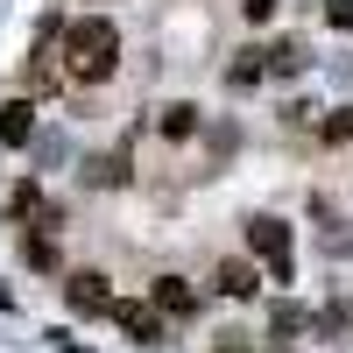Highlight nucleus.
<instances>
[{"label": "nucleus", "mask_w": 353, "mask_h": 353, "mask_svg": "<svg viewBox=\"0 0 353 353\" xmlns=\"http://www.w3.org/2000/svg\"><path fill=\"white\" fill-rule=\"evenodd\" d=\"M64 64H71V78H85V85H106L113 64H121V28H113L106 14H78V21L64 28Z\"/></svg>", "instance_id": "f257e3e1"}, {"label": "nucleus", "mask_w": 353, "mask_h": 353, "mask_svg": "<svg viewBox=\"0 0 353 353\" xmlns=\"http://www.w3.org/2000/svg\"><path fill=\"white\" fill-rule=\"evenodd\" d=\"M248 254H261V269H269V283H290V226L276 212L248 219Z\"/></svg>", "instance_id": "f03ea898"}, {"label": "nucleus", "mask_w": 353, "mask_h": 353, "mask_svg": "<svg viewBox=\"0 0 353 353\" xmlns=\"http://www.w3.org/2000/svg\"><path fill=\"white\" fill-rule=\"evenodd\" d=\"M64 304L92 318V311H113V290H106V276H99V269H78V276L64 283Z\"/></svg>", "instance_id": "7ed1b4c3"}, {"label": "nucleus", "mask_w": 353, "mask_h": 353, "mask_svg": "<svg viewBox=\"0 0 353 353\" xmlns=\"http://www.w3.org/2000/svg\"><path fill=\"white\" fill-rule=\"evenodd\" d=\"M113 325H121L134 346H163V318H156V304H113Z\"/></svg>", "instance_id": "20e7f679"}, {"label": "nucleus", "mask_w": 353, "mask_h": 353, "mask_svg": "<svg viewBox=\"0 0 353 353\" xmlns=\"http://www.w3.org/2000/svg\"><path fill=\"white\" fill-rule=\"evenodd\" d=\"M28 134H36V106L8 99V106H0V149H28Z\"/></svg>", "instance_id": "39448f33"}, {"label": "nucleus", "mask_w": 353, "mask_h": 353, "mask_svg": "<svg viewBox=\"0 0 353 353\" xmlns=\"http://www.w3.org/2000/svg\"><path fill=\"white\" fill-rule=\"evenodd\" d=\"M156 311H170V318H191V311H198V290H191L184 276H156Z\"/></svg>", "instance_id": "423d86ee"}, {"label": "nucleus", "mask_w": 353, "mask_h": 353, "mask_svg": "<svg viewBox=\"0 0 353 353\" xmlns=\"http://www.w3.org/2000/svg\"><path fill=\"white\" fill-rule=\"evenodd\" d=\"M85 184H99V191L128 184V149H113V156H92V163H85Z\"/></svg>", "instance_id": "0eeeda50"}, {"label": "nucleus", "mask_w": 353, "mask_h": 353, "mask_svg": "<svg viewBox=\"0 0 353 353\" xmlns=\"http://www.w3.org/2000/svg\"><path fill=\"white\" fill-rule=\"evenodd\" d=\"M198 128H205V113H198L191 99H176V106H163V134H170V141H191Z\"/></svg>", "instance_id": "6e6552de"}, {"label": "nucleus", "mask_w": 353, "mask_h": 353, "mask_svg": "<svg viewBox=\"0 0 353 353\" xmlns=\"http://www.w3.org/2000/svg\"><path fill=\"white\" fill-rule=\"evenodd\" d=\"M21 261H28V269H57V233H50V226L21 233Z\"/></svg>", "instance_id": "1a4fd4ad"}, {"label": "nucleus", "mask_w": 353, "mask_h": 353, "mask_svg": "<svg viewBox=\"0 0 353 353\" xmlns=\"http://www.w3.org/2000/svg\"><path fill=\"white\" fill-rule=\"evenodd\" d=\"M219 290H226V297H254V269H248V261H226V269H219Z\"/></svg>", "instance_id": "9d476101"}, {"label": "nucleus", "mask_w": 353, "mask_h": 353, "mask_svg": "<svg viewBox=\"0 0 353 353\" xmlns=\"http://www.w3.org/2000/svg\"><path fill=\"white\" fill-rule=\"evenodd\" d=\"M261 71H269V64H261V50H248L241 64L226 71V85H233V92H248V85H261Z\"/></svg>", "instance_id": "9b49d317"}, {"label": "nucleus", "mask_w": 353, "mask_h": 353, "mask_svg": "<svg viewBox=\"0 0 353 353\" xmlns=\"http://www.w3.org/2000/svg\"><path fill=\"white\" fill-rule=\"evenodd\" d=\"M269 71H304V43H276L269 50Z\"/></svg>", "instance_id": "f8f14e48"}, {"label": "nucleus", "mask_w": 353, "mask_h": 353, "mask_svg": "<svg viewBox=\"0 0 353 353\" xmlns=\"http://www.w3.org/2000/svg\"><path fill=\"white\" fill-rule=\"evenodd\" d=\"M325 141H353V106H332V121H325Z\"/></svg>", "instance_id": "ddd939ff"}, {"label": "nucleus", "mask_w": 353, "mask_h": 353, "mask_svg": "<svg viewBox=\"0 0 353 353\" xmlns=\"http://www.w3.org/2000/svg\"><path fill=\"white\" fill-rule=\"evenodd\" d=\"M304 325H311V318H304L297 304H276V332H304Z\"/></svg>", "instance_id": "4468645a"}, {"label": "nucleus", "mask_w": 353, "mask_h": 353, "mask_svg": "<svg viewBox=\"0 0 353 353\" xmlns=\"http://www.w3.org/2000/svg\"><path fill=\"white\" fill-rule=\"evenodd\" d=\"M212 353H261V346H248V332H219Z\"/></svg>", "instance_id": "2eb2a0df"}, {"label": "nucleus", "mask_w": 353, "mask_h": 353, "mask_svg": "<svg viewBox=\"0 0 353 353\" xmlns=\"http://www.w3.org/2000/svg\"><path fill=\"white\" fill-rule=\"evenodd\" d=\"M241 14H248V21H269V14H276V0H241Z\"/></svg>", "instance_id": "dca6fc26"}, {"label": "nucleus", "mask_w": 353, "mask_h": 353, "mask_svg": "<svg viewBox=\"0 0 353 353\" xmlns=\"http://www.w3.org/2000/svg\"><path fill=\"white\" fill-rule=\"evenodd\" d=\"M332 28H353V0H332Z\"/></svg>", "instance_id": "f3484780"}]
</instances>
